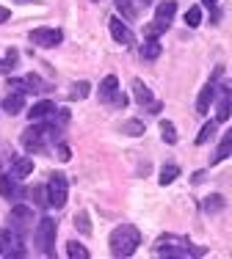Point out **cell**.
<instances>
[{"instance_id": "cell-28", "label": "cell", "mask_w": 232, "mask_h": 259, "mask_svg": "<svg viewBox=\"0 0 232 259\" xmlns=\"http://www.w3.org/2000/svg\"><path fill=\"white\" fill-rule=\"evenodd\" d=\"M75 229L81 232V234H89L91 232V218H89L86 209H81V212L75 215Z\"/></svg>"}, {"instance_id": "cell-8", "label": "cell", "mask_w": 232, "mask_h": 259, "mask_svg": "<svg viewBox=\"0 0 232 259\" xmlns=\"http://www.w3.org/2000/svg\"><path fill=\"white\" fill-rule=\"evenodd\" d=\"M30 41L36 47H58L64 41V33L58 28H36L30 30Z\"/></svg>"}, {"instance_id": "cell-6", "label": "cell", "mask_w": 232, "mask_h": 259, "mask_svg": "<svg viewBox=\"0 0 232 259\" xmlns=\"http://www.w3.org/2000/svg\"><path fill=\"white\" fill-rule=\"evenodd\" d=\"M100 100L105 102V105L113 102L116 108H125V105H127V97L119 94V77H116V75L102 77V83H100Z\"/></svg>"}, {"instance_id": "cell-9", "label": "cell", "mask_w": 232, "mask_h": 259, "mask_svg": "<svg viewBox=\"0 0 232 259\" xmlns=\"http://www.w3.org/2000/svg\"><path fill=\"white\" fill-rule=\"evenodd\" d=\"M0 196H3L6 201H17V199H22V185L17 177H11V174H3L0 177Z\"/></svg>"}, {"instance_id": "cell-30", "label": "cell", "mask_w": 232, "mask_h": 259, "mask_svg": "<svg viewBox=\"0 0 232 259\" xmlns=\"http://www.w3.org/2000/svg\"><path fill=\"white\" fill-rule=\"evenodd\" d=\"M161 135H163V141H166V144H177V130H174V124L169 119L161 121Z\"/></svg>"}, {"instance_id": "cell-35", "label": "cell", "mask_w": 232, "mask_h": 259, "mask_svg": "<svg viewBox=\"0 0 232 259\" xmlns=\"http://www.w3.org/2000/svg\"><path fill=\"white\" fill-rule=\"evenodd\" d=\"M9 89L20 91V94H25V83H22V77H9Z\"/></svg>"}, {"instance_id": "cell-38", "label": "cell", "mask_w": 232, "mask_h": 259, "mask_svg": "<svg viewBox=\"0 0 232 259\" xmlns=\"http://www.w3.org/2000/svg\"><path fill=\"white\" fill-rule=\"evenodd\" d=\"M191 182H194V185H199V182H205V171H197V174H194V177H191Z\"/></svg>"}, {"instance_id": "cell-34", "label": "cell", "mask_w": 232, "mask_h": 259, "mask_svg": "<svg viewBox=\"0 0 232 259\" xmlns=\"http://www.w3.org/2000/svg\"><path fill=\"white\" fill-rule=\"evenodd\" d=\"M166 25H161V22H155V20H152L149 22V25H146L144 28V36H146V39H158V36H161V33H166Z\"/></svg>"}, {"instance_id": "cell-2", "label": "cell", "mask_w": 232, "mask_h": 259, "mask_svg": "<svg viewBox=\"0 0 232 259\" xmlns=\"http://www.w3.org/2000/svg\"><path fill=\"white\" fill-rule=\"evenodd\" d=\"M152 254H158V256H202V254H207V248H199V245L188 243L185 237H172V234H166V237L158 240Z\"/></svg>"}, {"instance_id": "cell-40", "label": "cell", "mask_w": 232, "mask_h": 259, "mask_svg": "<svg viewBox=\"0 0 232 259\" xmlns=\"http://www.w3.org/2000/svg\"><path fill=\"white\" fill-rule=\"evenodd\" d=\"M17 3H28V6H33V3H39V0H17Z\"/></svg>"}, {"instance_id": "cell-21", "label": "cell", "mask_w": 232, "mask_h": 259, "mask_svg": "<svg viewBox=\"0 0 232 259\" xmlns=\"http://www.w3.org/2000/svg\"><path fill=\"white\" fill-rule=\"evenodd\" d=\"M229 146H232V133H224V141H221V146L216 149V155H213L210 163L216 165V163H221V160H227L229 157Z\"/></svg>"}, {"instance_id": "cell-16", "label": "cell", "mask_w": 232, "mask_h": 259, "mask_svg": "<svg viewBox=\"0 0 232 259\" xmlns=\"http://www.w3.org/2000/svg\"><path fill=\"white\" fill-rule=\"evenodd\" d=\"M20 243H22V237H20V234H14L9 226L0 229V256H6V251L14 248V245H20Z\"/></svg>"}, {"instance_id": "cell-39", "label": "cell", "mask_w": 232, "mask_h": 259, "mask_svg": "<svg viewBox=\"0 0 232 259\" xmlns=\"http://www.w3.org/2000/svg\"><path fill=\"white\" fill-rule=\"evenodd\" d=\"M202 3L207 6V9H216V6H218V0H202Z\"/></svg>"}, {"instance_id": "cell-17", "label": "cell", "mask_w": 232, "mask_h": 259, "mask_svg": "<svg viewBox=\"0 0 232 259\" xmlns=\"http://www.w3.org/2000/svg\"><path fill=\"white\" fill-rule=\"evenodd\" d=\"M202 207H205L207 215H218L224 207H227V199H224V196H218V193H213V196H207V199H205Z\"/></svg>"}, {"instance_id": "cell-23", "label": "cell", "mask_w": 232, "mask_h": 259, "mask_svg": "<svg viewBox=\"0 0 232 259\" xmlns=\"http://www.w3.org/2000/svg\"><path fill=\"white\" fill-rule=\"evenodd\" d=\"M17 61H20V53L11 47L9 55H6V58H0V75H9L11 69H17Z\"/></svg>"}, {"instance_id": "cell-10", "label": "cell", "mask_w": 232, "mask_h": 259, "mask_svg": "<svg viewBox=\"0 0 232 259\" xmlns=\"http://www.w3.org/2000/svg\"><path fill=\"white\" fill-rule=\"evenodd\" d=\"M108 28H111V36L119 45H133L136 41V36H133V30L125 25L122 20H116V17H111V22H108Z\"/></svg>"}, {"instance_id": "cell-33", "label": "cell", "mask_w": 232, "mask_h": 259, "mask_svg": "<svg viewBox=\"0 0 232 259\" xmlns=\"http://www.w3.org/2000/svg\"><path fill=\"white\" fill-rule=\"evenodd\" d=\"M30 199H33V204H36V207H42V209L47 207V193H45V188H42V185L30 188Z\"/></svg>"}, {"instance_id": "cell-26", "label": "cell", "mask_w": 232, "mask_h": 259, "mask_svg": "<svg viewBox=\"0 0 232 259\" xmlns=\"http://www.w3.org/2000/svg\"><path fill=\"white\" fill-rule=\"evenodd\" d=\"M66 256H72V259H89V248L72 240V243H66Z\"/></svg>"}, {"instance_id": "cell-37", "label": "cell", "mask_w": 232, "mask_h": 259, "mask_svg": "<svg viewBox=\"0 0 232 259\" xmlns=\"http://www.w3.org/2000/svg\"><path fill=\"white\" fill-rule=\"evenodd\" d=\"M9 17H11V11L6 9V6H0V25H3V22L9 20Z\"/></svg>"}, {"instance_id": "cell-22", "label": "cell", "mask_w": 232, "mask_h": 259, "mask_svg": "<svg viewBox=\"0 0 232 259\" xmlns=\"http://www.w3.org/2000/svg\"><path fill=\"white\" fill-rule=\"evenodd\" d=\"M177 177H180V165L169 163V165H163V168H161V177H158V182H161V185H172Z\"/></svg>"}, {"instance_id": "cell-25", "label": "cell", "mask_w": 232, "mask_h": 259, "mask_svg": "<svg viewBox=\"0 0 232 259\" xmlns=\"http://www.w3.org/2000/svg\"><path fill=\"white\" fill-rule=\"evenodd\" d=\"M158 55H161V45H158V39H149V41L141 47V58H144V61H155Z\"/></svg>"}, {"instance_id": "cell-29", "label": "cell", "mask_w": 232, "mask_h": 259, "mask_svg": "<svg viewBox=\"0 0 232 259\" xmlns=\"http://www.w3.org/2000/svg\"><path fill=\"white\" fill-rule=\"evenodd\" d=\"M122 133L138 138V135H144V124H141L138 119H130V121H125V124H122Z\"/></svg>"}, {"instance_id": "cell-32", "label": "cell", "mask_w": 232, "mask_h": 259, "mask_svg": "<svg viewBox=\"0 0 232 259\" xmlns=\"http://www.w3.org/2000/svg\"><path fill=\"white\" fill-rule=\"evenodd\" d=\"M185 22H188L191 28H199V25H202V9H199V6L188 9V11H185Z\"/></svg>"}, {"instance_id": "cell-24", "label": "cell", "mask_w": 232, "mask_h": 259, "mask_svg": "<svg viewBox=\"0 0 232 259\" xmlns=\"http://www.w3.org/2000/svg\"><path fill=\"white\" fill-rule=\"evenodd\" d=\"M116 9H119V14L125 17V20H130V22L138 17V9L130 3V0H116Z\"/></svg>"}, {"instance_id": "cell-41", "label": "cell", "mask_w": 232, "mask_h": 259, "mask_svg": "<svg viewBox=\"0 0 232 259\" xmlns=\"http://www.w3.org/2000/svg\"><path fill=\"white\" fill-rule=\"evenodd\" d=\"M138 3H141V6H149V3H155V0H138Z\"/></svg>"}, {"instance_id": "cell-18", "label": "cell", "mask_w": 232, "mask_h": 259, "mask_svg": "<svg viewBox=\"0 0 232 259\" xmlns=\"http://www.w3.org/2000/svg\"><path fill=\"white\" fill-rule=\"evenodd\" d=\"M22 83H25V94H45V80L39 75H25Z\"/></svg>"}, {"instance_id": "cell-20", "label": "cell", "mask_w": 232, "mask_h": 259, "mask_svg": "<svg viewBox=\"0 0 232 259\" xmlns=\"http://www.w3.org/2000/svg\"><path fill=\"white\" fill-rule=\"evenodd\" d=\"M218 121H229V85H224L221 91V100H218V113H216Z\"/></svg>"}, {"instance_id": "cell-36", "label": "cell", "mask_w": 232, "mask_h": 259, "mask_svg": "<svg viewBox=\"0 0 232 259\" xmlns=\"http://www.w3.org/2000/svg\"><path fill=\"white\" fill-rule=\"evenodd\" d=\"M56 155H58V160H64V163H66V160L72 157V152H69V146H64V144L58 141V149H56Z\"/></svg>"}, {"instance_id": "cell-12", "label": "cell", "mask_w": 232, "mask_h": 259, "mask_svg": "<svg viewBox=\"0 0 232 259\" xmlns=\"http://www.w3.org/2000/svg\"><path fill=\"white\" fill-rule=\"evenodd\" d=\"M177 14V0H163V3L155 6V22L161 25H172V17Z\"/></svg>"}, {"instance_id": "cell-15", "label": "cell", "mask_w": 232, "mask_h": 259, "mask_svg": "<svg viewBox=\"0 0 232 259\" xmlns=\"http://www.w3.org/2000/svg\"><path fill=\"white\" fill-rule=\"evenodd\" d=\"M0 108H3L9 116H17V113H22V108H25V94H20V91H14V94H9L3 102H0Z\"/></svg>"}, {"instance_id": "cell-13", "label": "cell", "mask_w": 232, "mask_h": 259, "mask_svg": "<svg viewBox=\"0 0 232 259\" xmlns=\"http://www.w3.org/2000/svg\"><path fill=\"white\" fill-rule=\"evenodd\" d=\"M130 89H133V97H136V102H141L144 108H146V105H149L152 100H155V91H152V89L144 83L141 77H133Z\"/></svg>"}, {"instance_id": "cell-14", "label": "cell", "mask_w": 232, "mask_h": 259, "mask_svg": "<svg viewBox=\"0 0 232 259\" xmlns=\"http://www.w3.org/2000/svg\"><path fill=\"white\" fill-rule=\"evenodd\" d=\"M53 110H56V105H53L50 100H42V102H36L33 108L28 110V119L30 121H47L53 116Z\"/></svg>"}, {"instance_id": "cell-5", "label": "cell", "mask_w": 232, "mask_h": 259, "mask_svg": "<svg viewBox=\"0 0 232 259\" xmlns=\"http://www.w3.org/2000/svg\"><path fill=\"white\" fill-rule=\"evenodd\" d=\"M47 204H53L56 209L66 207V177L64 174H53L50 180H47Z\"/></svg>"}, {"instance_id": "cell-4", "label": "cell", "mask_w": 232, "mask_h": 259, "mask_svg": "<svg viewBox=\"0 0 232 259\" xmlns=\"http://www.w3.org/2000/svg\"><path fill=\"white\" fill-rule=\"evenodd\" d=\"M30 224H33V209H30L28 204H17L9 212V229L14 234H20V237H25V232L30 229Z\"/></svg>"}, {"instance_id": "cell-27", "label": "cell", "mask_w": 232, "mask_h": 259, "mask_svg": "<svg viewBox=\"0 0 232 259\" xmlns=\"http://www.w3.org/2000/svg\"><path fill=\"white\" fill-rule=\"evenodd\" d=\"M89 91H91V85H89V80H78L75 85H72V91H69V97L72 100H86L89 97Z\"/></svg>"}, {"instance_id": "cell-1", "label": "cell", "mask_w": 232, "mask_h": 259, "mask_svg": "<svg viewBox=\"0 0 232 259\" xmlns=\"http://www.w3.org/2000/svg\"><path fill=\"white\" fill-rule=\"evenodd\" d=\"M138 243H141V232L136 229L133 224H119L108 237V245H111V254L113 256H130L136 254Z\"/></svg>"}, {"instance_id": "cell-11", "label": "cell", "mask_w": 232, "mask_h": 259, "mask_svg": "<svg viewBox=\"0 0 232 259\" xmlns=\"http://www.w3.org/2000/svg\"><path fill=\"white\" fill-rule=\"evenodd\" d=\"M218 69H221V66H218ZM216 75H218V72H216ZM213 97H216V77H213L210 83H205V89L199 91V100H197V113H199V116L207 113V108H210Z\"/></svg>"}, {"instance_id": "cell-7", "label": "cell", "mask_w": 232, "mask_h": 259, "mask_svg": "<svg viewBox=\"0 0 232 259\" xmlns=\"http://www.w3.org/2000/svg\"><path fill=\"white\" fill-rule=\"evenodd\" d=\"M22 149L25 152H45L47 149V138H45L42 124H33L22 133Z\"/></svg>"}, {"instance_id": "cell-31", "label": "cell", "mask_w": 232, "mask_h": 259, "mask_svg": "<svg viewBox=\"0 0 232 259\" xmlns=\"http://www.w3.org/2000/svg\"><path fill=\"white\" fill-rule=\"evenodd\" d=\"M216 135V121H207V124L202 127V133L197 135V146H202V144H207V141Z\"/></svg>"}, {"instance_id": "cell-19", "label": "cell", "mask_w": 232, "mask_h": 259, "mask_svg": "<svg viewBox=\"0 0 232 259\" xmlns=\"http://www.w3.org/2000/svg\"><path fill=\"white\" fill-rule=\"evenodd\" d=\"M33 171V163H30L28 157H20L14 160V168H11V177H17V180H25V177Z\"/></svg>"}, {"instance_id": "cell-3", "label": "cell", "mask_w": 232, "mask_h": 259, "mask_svg": "<svg viewBox=\"0 0 232 259\" xmlns=\"http://www.w3.org/2000/svg\"><path fill=\"white\" fill-rule=\"evenodd\" d=\"M56 232H58L56 221L47 218V215L39 221V224H36L33 245H36V251H39L42 256H56Z\"/></svg>"}]
</instances>
